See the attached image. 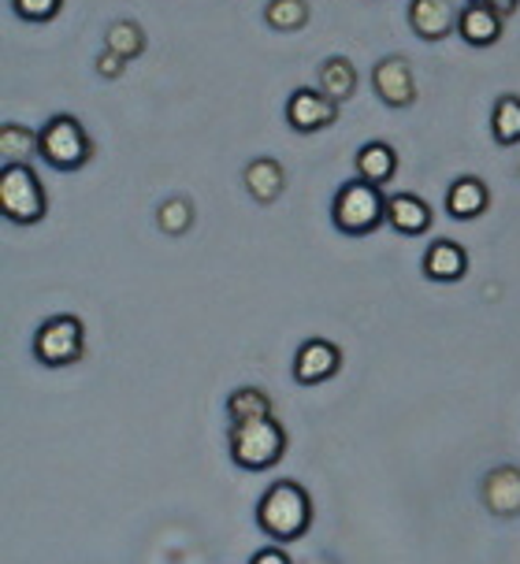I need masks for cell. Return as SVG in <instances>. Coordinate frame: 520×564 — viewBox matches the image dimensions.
<instances>
[{"mask_svg": "<svg viewBox=\"0 0 520 564\" xmlns=\"http://www.w3.org/2000/svg\"><path fill=\"white\" fill-rule=\"evenodd\" d=\"M257 528L279 546L305 539L308 528H313V498H308V490L294 479H275L257 501Z\"/></svg>", "mask_w": 520, "mask_h": 564, "instance_id": "obj_1", "label": "cell"}, {"mask_svg": "<svg viewBox=\"0 0 520 564\" xmlns=\"http://www.w3.org/2000/svg\"><path fill=\"white\" fill-rule=\"evenodd\" d=\"M332 224L346 238H368L379 227H387V194L383 186L365 183V178H349L338 186L332 200Z\"/></svg>", "mask_w": 520, "mask_h": 564, "instance_id": "obj_2", "label": "cell"}, {"mask_svg": "<svg viewBox=\"0 0 520 564\" xmlns=\"http://www.w3.org/2000/svg\"><path fill=\"white\" fill-rule=\"evenodd\" d=\"M227 449H231V460L242 471H268L286 457V427L275 416L231 423Z\"/></svg>", "mask_w": 520, "mask_h": 564, "instance_id": "obj_3", "label": "cell"}, {"mask_svg": "<svg viewBox=\"0 0 520 564\" xmlns=\"http://www.w3.org/2000/svg\"><path fill=\"white\" fill-rule=\"evenodd\" d=\"M0 212L15 227H37L48 216L45 183L30 164L0 167Z\"/></svg>", "mask_w": 520, "mask_h": 564, "instance_id": "obj_4", "label": "cell"}, {"mask_svg": "<svg viewBox=\"0 0 520 564\" xmlns=\"http://www.w3.org/2000/svg\"><path fill=\"white\" fill-rule=\"evenodd\" d=\"M37 134H42L37 156L53 171H78L94 160V138L86 134V127L78 123L75 116H67V112L48 116Z\"/></svg>", "mask_w": 520, "mask_h": 564, "instance_id": "obj_5", "label": "cell"}, {"mask_svg": "<svg viewBox=\"0 0 520 564\" xmlns=\"http://www.w3.org/2000/svg\"><path fill=\"white\" fill-rule=\"evenodd\" d=\"M30 352L42 368H72L86 357V327L83 319L72 316V312H59V316H48L42 327L34 330V341H30Z\"/></svg>", "mask_w": 520, "mask_h": 564, "instance_id": "obj_6", "label": "cell"}, {"mask_svg": "<svg viewBox=\"0 0 520 564\" xmlns=\"http://www.w3.org/2000/svg\"><path fill=\"white\" fill-rule=\"evenodd\" d=\"M338 100H332L319 86H297L286 97V127L297 134H316V130L335 127Z\"/></svg>", "mask_w": 520, "mask_h": 564, "instance_id": "obj_7", "label": "cell"}, {"mask_svg": "<svg viewBox=\"0 0 520 564\" xmlns=\"http://www.w3.org/2000/svg\"><path fill=\"white\" fill-rule=\"evenodd\" d=\"M294 382L297 387H319L343 371V349L327 338H308L294 352Z\"/></svg>", "mask_w": 520, "mask_h": 564, "instance_id": "obj_8", "label": "cell"}, {"mask_svg": "<svg viewBox=\"0 0 520 564\" xmlns=\"http://www.w3.org/2000/svg\"><path fill=\"white\" fill-rule=\"evenodd\" d=\"M372 89L387 108H409L416 105V78L405 56H383L372 67Z\"/></svg>", "mask_w": 520, "mask_h": 564, "instance_id": "obj_9", "label": "cell"}, {"mask_svg": "<svg viewBox=\"0 0 520 564\" xmlns=\"http://www.w3.org/2000/svg\"><path fill=\"white\" fill-rule=\"evenodd\" d=\"M479 501L498 520L520 517V465H498L479 482Z\"/></svg>", "mask_w": 520, "mask_h": 564, "instance_id": "obj_10", "label": "cell"}, {"mask_svg": "<svg viewBox=\"0 0 520 564\" xmlns=\"http://www.w3.org/2000/svg\"><path fill=\"white\" fill-rule=\"evenodd\" d=\"M409 30L420 42H443L457 34V8L449 0H409Z\"/></svg>", "mask_w": 520, "mask_h": 564, "instance_id": "obj_11", "label": "cell"}, {"mask_svg": "<svg viewBox=\"0 0 520 564\" xmlns=\"http://www.w3.org/2000/svg\"><path fill=\"white\" fill-rule=\"evenodd\" d=\"M435 224V212L416 194H390L387 197V227L402 238H424Z\"/></svg>", "mask_w": 520, "mask_h": 564, "instance_id": "obj_12", "label": "cell"}, {"mask_svg": "<svg viewBox=\"0 0 520 564\" xmlns=\"http://www.w3.org/2000/svg\"><path fill=\"white\" fill-rule=\"evenodd\" d=\"M502 26H506V15L487 4H473V0H468L462 12H457V37L473 48L498 45L502 42Z\"/></svg>", "mask_w": 520, "mask_h": 564, "instance_id": "obj_13", "label": "cell"}, {"mask_svg": "<svg viewBox=\"0 0 520 564\" xmlns=\"http://www.w3.org/2000/svg\"><path fill=\"white\" fill-rule=\"evenodd\" d=\"M427 282H462L468 275V249L454 238H435L420 260Z\"/></svg>", "mask_w": 520, "mask_h": 564, "instance_id": "obj_14", "label": "cell"}, {"mask_svg": "<svg viewBox=\"0 0 520 564\" xmlns=\"http://www.w3.org/2000/svg\"><path fill=\"white\" fill-rule=\"evenodd\" d=\"M491 205V189L479 175H457L446 189V216L457 219V224H468V219H479Z\"/></svg>", "mask_w": 520, "mask_h": 564, "instance_id": "obj_15", "label": "cell"}, {"mask_svg": "<svg viewBox=\"0 0 520 564\" xmlns=\"http://www.w3.org/2000/svg\"><path fill=\"white\" fill-rule=\"evenodd\" d=\"M242 183H246V194L253 197L257 205H275L286 189V171L275 156H257L246 164Z\"/></svg>", "mask_w": 520, "mask_h": 564, "instance_id": "obj_16", "label": "cell"}, {"mask_svg": "<svg viewBox=\"0 0 520 564\" xmlns=\"http://www.w3.org/2000/svg\"><path fill=\"white\" fill-rule=\"evenodd\" d=\"M354 171H357V178H365V183L387 186L390 178L398 175L394 145H390V141H365V145L357 149V156H354Z\"/></svg>", "mask_w": 520, "mask_h": 564, "instance_id": "obj_17", "label": "cell"}, {"mask_svg": "<svg viewBox=\"0 0 520 564\" xmlns=\"http://www.w3.org/2000/svg\"><path fill=\"white\" fill-rule=\"evenodd\" d=\"M37 145H42V134H37V130L15 123V119H4V123H0V167L30 164V156H37Z\"/></svg>", "mask_w": 520, "mask_h": 564, "instance_id": "obj_18", "label": "cell"}, {"mask_svg": "<svg viewBox=\"0 0 520 564\" xmlns=\"http://www.w3.org/2000/svg\"><path fill=\"white\" fill-rule=\"evenodd\" d=\"M316 86L324 89L332 100L343 105V100H349L357 94V67L349 64L346 56H327L324 64L316 67Z\"/></svg>", "mask_w": 520, "mask_h": 564, "instance_id": "obj_19", "label": "cell"}, {"mask_svg": "<svg viewBox=\"0 0 520 564\" xmlns=\"http://www.w3.org/2000/svg\"><path fill=\"white\" fill-rule=\"evenodd\" d=\"M491 138L502 149L520 145V97L517 94H502L491 108Z\"/></svg>", "mask_w": 520, "mask_h": 564, "instance_id": "obj_20", "label": "cell"}, {"mask_svg": "<svg viewBox=\"0 0 520 564\" xmlns=\"http://www.w3.org/2000/svg\"><path fill=\"white\" fill-rule=\"evenodd\" d=\"M149 37L142 23H134V19H116L112 26L105 30V48H112V53H119L123 59H138L145 53Z\"/></svg>", "mask_w": 520, "mask_h": 564, "instance_id": "obj_21", "label": "cell"}, {"mask_svg": "<svg viewBox=\"0 0 520 564\" xmlns=\"http://www.w3.org/2000/svg\"><path fill=\"white\" fill-rule=\"evenodd\" d=\"M264 23L275 34H297L308 23V4L305 0H268L264 4Z\"/></svg>", "mask_w": 520, "mask_h": 564, "instance_id": "obj_22", "label": "cell"}, {"mask_svg": "<svg viewBox=\"0 0 520 564\" xmlns=\"http://www.w3.org/2000/svg\"><path fill=\"white\" fill-rule=\"evenodd\" d=\"M227 416H231V423L272 416V398H268L260 387H238L235 394L227 398Z\"/></svg>", "mask_w": 520, "mask_h": 564, "instance_id": "obj_23", "label": "cell"}, {"mask_svg": "<svg viewBox=\"0 0 520 564\" xmlns=\"http://www.w3.org/2000/svg\"><path fill=\"white\" fill-rule=\"evenodd\" d=\"M194 219H197V212L189 197H167V200H160V208H156V227L172 238H183L186 230L194 227Z\"/></svg>", "mask_w": 520, "mask_h": 564, "instance_id": "obj_24", "label": "cell"}, {"mask_svg": "<svg viewBox=\"0 0 520 564\" xmlns=\"http://www.w3.org/2000/svg\"><path fill=\"white\" fill-rule=\"evenodd\" d=\"M64 8V0H12V12L23 23H53Z\"/></svg>", "mask_w": 520, "mask_h": 564, "instance_id": "obj_25", "label": "cell"}, {"mask_svg": "<svg viewBox=\"0 0 520 564\" xmlns=\"http://www.w3.org/2000/svg\"><path fill=\"white\" fill-rule=\"evenodd\" d=\"M127 64H130V59L112 53V48H101V53H97V75H101V78H119L127 70Z\"/></svg>", "mask_w": 520, "mask_h": 564, "instance_id": "obj_26", "label": "cell"}, {"mask_svg": "<svg viewBox=\"0 0 520 564\" xmlns=\"http://www.w3.org/2000/svg\"><path fill=\"white\" fill-rule=\"evenodd\" d=\"M249 564H294V561H290V553L279 546V542H272V546H260L253 557H249Z\"/></svg>", "mask_w": 520, "mask_h": 564, "instance_id": "obj_27", "label": "cell"}, {"mask_svg": "<svg viewBox=\"0 0 520 564\" xmlns=\"http://www.w3.org/2000/svg\"><path fill=\"white\" fill-rule=\"evenodd\" d=\"M473 4H487V8H495V12H502V15H513L520 8V0H473Z\"/></svg>", "mask_w": 520, "mask_h": 564, "instance_id": "obj_28", "label": "cell"}]
</instances>
